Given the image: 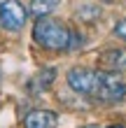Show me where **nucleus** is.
Masks as SVG:
<instances>
[{
  "instance_id": "f257e3e1",
  "label": "nucleus",
  "mask_w": 126,
  "mask_h": 128,
  "mask_svg": "<svg viewBox=\"0 0 126 128\" xmlns=\"http://www.w3.org/2000/svg\"><path fill=\"white\" fill-rule=\"evenodd\" d=\"M33 40L47 51H68L72 44V33L63 21L42 16L33 28Z\"/></svg>"
},
{
  "instance_id": "f03ea898",
  "label": "nucleus",
  "mask_w": 126,
  "mask_h": 128,
  "mask_svg": "<svg viewBox=\"0 0 126 128\" xmlns=\"http://www.w3.org/2000/svg\"><path fill=\"white\" fill-rule=\"evenodd\" d=\"M100 79H98V91L93 98H98L103 102H117L126 96V84L117 72H107V70H98Z\"/></svg>"
},
{
  "instance_id": "7ed1b4c3",
  "label": "nucleus",
  "mask_w": 126,
  "mask_h": 128,
  "mask_svg": "<svg viewBox=\"0 0 126 128\" xmlns=\"http://www.w3.org/2000/svg\"><path fill=\"white\" fill-rule=\"evenodd\" d=\"M98 79H100L98 70H86V68H72V70H68L70 88L75 93H82V96H96V91H98Z\"/></svg>"
},
{
  "instance_id": "20e7f679",
  "label": "nucleus",
  "mask_w": 126,
  "mask_h": 128,
  "mask_svg": "<svg viewBox=\"0 0 126 128\" xmlns=\"http://www.w3.org/2000/svg\"><path fill=\"white\" fill-rule=\"evenodd\" d=\"M26 7L19 2V0H5L0 5V26L5 30H21L26 26Z\"/></svg>"
},
{
  "instance_id": "39448f33",
  "label": "nucleus",
  "mask_w": 126,
  "mask_h": 128,
  "mask_svg": "<svg viewBox=\"0 0 126 128\" xmlns=\"http://www.w3.org/2000/svg\"><path fill=\"white\" fill-rule=\"evenodd\" d=\"M58 116L49 110H33L28 112V116L24 119V126L26 128H56Z\"/></svg>"
},
{
  "instance_id": "423d86ee",
  "label": "nucleus",
  "mask_w": 126,
  "mask_h": 128,
  "mask_svg": "<svg viewBox=\"0 0 126 128\" xmlns=\"http://www.w3.org/2000/svg\"><path fill=\"white\" fill-rule=\"evenodd\" d=\"M100 65L107 72H119L126 68V49H107L100 56Z\"/></svg>"
},
{
  "instance_id": "0eeeda50",
  "label": "nucleus",
  "mask_w": 126,
  "mask_h": 128,
  "mask_svg": "<svg viewBox=\"0 0 126 128\" xmlns=\"http://www.w3.org/2000/svg\"><path fill=\"white\" fill-rule=\"evenodd\" d=\"M58 2L61 0H33L31 2V14L35 19H42V16H47V14H51L58 7Z\"/></svg>"
},
{
  "instance_id": "6e6552de",
  "label": "nucleus",
  "mask_w": 126,
  "mask_h": 128,
  "mask_svg": "<svg viewBox=\"0 0 126 128\" xmlns=\"http://www.w3.org/2000/svg\"><path fill=\"white\" fill-rule=\"evenodd\" d=\"M56 79V70L54 68H44V70L38 74V79L33 82L35 84V91H44V88H49V84Z\"/></svg>"
},
{
  "instance_id": "1a4fd4ad",
  "label": "nucleus",
  "mask_w": 126,
  "mask_h": 128,
  "mask_svg": "<svg viewBox=\"0 0 126 128\" xmlns=\"http://www.w3.org/2000/svg\"><path fill=\"white\" fill-rule=\"evenodd\" d=\"M79 14H82V19H86V21L98 19V7H79Z\"/></svg>"
},
{
  "instance_id": "9d476101",
  "label": "nucleus",
  "mask_w": 126,
  "mask_h": 128,
  "mask_svg": "<svg viewBox=\"0 0 126 128\" xmlns=\"http://www.w3.org/2000/svg\"><path fill=\"white\" fill-rule=\"evenodd\" d=\"M114 35L119 37V40H124V42H126V19L117 21V26H114Z\"/></svg>"
},
{
  "instance_id": "9b49d317",
  "label": "nucleus",
  "mask_w": 126,
  "mask_h": 128,
  "mask_svg": "<svg viewBox=\"0 0 126 128\" xmlns=\"http://www.w3.org/2000/svg\"><path fill=\"white\" fill-rule=\"evenodd\" d=\"M82 128H98V126H82Z\"/></svg>"
},
{
  "instance_id": "f8f14e48",
  "label": "nucleus",
  "mask_w": 126,
  "mask_h": 128,
  "mask_svg": "<svg viewBox=\"0 0 126 128\" xmlns=\"http://www.w3.org/2000/svg\"><path fill=\"white\" fill-rule=\"evenodd\" d=\"M110 128H124V126H110Z\"/></svg>"
}]
</instances>
